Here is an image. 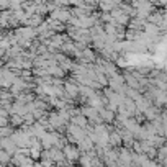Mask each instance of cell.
Wrapping results in <instances>:
<instances>
[{
    "mask_svg": "<svg viewBox=\"0 0 167 167\" xmlns=\"http://www.w3.org/2000/svg\"><path fill=\"white\" fill-rule=\"evenodd\" d=\"M67 131H69V138H72L77 144H79L80 141H84L87 136V133L84 131V128L77 126V124H69V126H67Z\"/></svg>",
    "mask_w": 167,
    "mask_h": 167,
    "instance_id": "cell-1",
    "label": "cell"
},
{
    "mask_svg": "<svg viewBox=\"0 0 167 167\" xmlns=\"http://www.w3.org/2000/svg\"><path fill=\"white\" fill-rule=\"evenodd\" d=\"M118 156H120V164H121L123 167H129L131 165V162L134 161V154H131L128 149H120V153H118Z\"/></svg>",
    "mask_w": 167,
    "mask_h": 167,
    "instance_id": "cell-2",
    "label": "cell"
},
{
    "mask_svg": "<svg viewBox=\"0 0 167 167\" xmlns=\"http://www.w3.org/2000/svg\"><path fill=\"white\" fill-rule=\"evenodd\" d=\"M51 18H54L56 22L59 23H66V22H71V13L66 12V10H53V13H51Z\"/></svg>",
    "mask_w": 167,
    "mask_h": 167,
    "instance_id": "cell-3",
    "label": "cell"
},
{
    "mask_svg": "<svg viewBox=\"0 0 167 167\" xmlns=\"http://www.w3.org/2000/svg\"><path fill=\"white\" fill-rule=\"evenodd\" d=\"M0 144H2V151H7L10 156H13V154L18 151V149H17L18 146L13 143L12 138H2V143H0Z\"/></svg>",
    "mask_w": 167,
    "mask_h": 167,
    "instance_id": "cell-4",
    "label": "cell"
},
{
    "mask_svg": "<svg viewBox=\"0 0 167 167\" xmlns=\"http://www.w3.org/2000/svg\"><path fill=\"white\" fill-rule=\"evenodd\" d=\"M82 115H84V116H87V118H90V120H95V121H98V123L102 121L100 112L95 110V108H92V107H84L82 108Z\"/></svg>",
    "mask_w": 167,
    "mask_h": 167,
    "instance_id": "cell-5",
    "label": "cell"
},
{
    "mask_svg": "<svg viewBox=\"0 0 167 167\" xmlns=\"http://www.w3.org/2000/svg\"><path fill=\"white\" fill-rule=\"evenodd\" d=\"M62 153L69 161H75L79 159V148H74V146H64Z\"/></svg>",
    "mask_w": 167,
    "mask_h": 167,
    "instance_id": "cell-6",
    "label": "cell"
},
{
    "mask_svg": "<svg viewBox=\"0 0 167 167\" xmlns=\"http://www.w3.org/2000/svg\"><path fill=\"white\" fill-rule=\"evenodd\" d=\"M64 90H66V95H67V97H72V98H74L77 93L80 92V87H77V85H74V84H71V82H66V84H64Z\"/></svg>",
    "mask_w": 167,
    "mask_h": 167,
    "instance_id": "cell-7",
    "label": "cell"
},
{
    "mask_svg": "<svg viewBox=\"0 0 167 167\" xmlns=\"http://www.w3.org/2000/svg\"><path fill=\"white\" fill-rule=\"evenodd\" d=\"M77 148H79V151H84V153H90V151H93V141L85 138L84 141H80Z\"/></svg>",
    "mask_w": 167,
    "mask_h": 167,
    "instance_id": "cell-8",
    "label": "cell"
},
{
    "mask_svg": "<svg viewBox=\"0 0 167 167\" xmlns=\"http://www.w3.org/2000/svg\"><path fill=\"white\" fill-rule=\"evenodd\" d=\"M49 153H51V161H53V162H62V159L66 157L64 153H62V151H59L57 148H53Z\"/></svg>",
    "mask_w": 167,
    "mask_h": 167,
    "instance_id": "cell-9",
    "label": "cell"
},
{
    "mask_svg": "<svg viewBox=\"0 0 167 167\" xmlns=\"http://www.w3.org/2000/svg\"><path fill=\"white\" fill-rule=\"evenodd\" d=\"M72 124H77L80 128H85L87 126V118L84 115H79V116H74L72 118Z\"/></svg>",
    "mask_w": 167,
    "mask_h": 167,
    "instance_id": "cell-10",
    "label": "cell"
},
{
    "mask_svg": "<svg viewBox=\"0 0 167 167\" xmlns=\"http://www.w3.org/2000/svg\"><path fill=\"white\" fill-rule=\"evenodd\" d=\"M100 118H102L105 123H112L113 118H115V115H113V112H110V110H102V112H100Z\"/></svg>",
    "mask_w": 167,
    "mask_h": 167,
    "instance_id": "cell-11",
    "label": "cell"
},
{
    "mask_svg": "<svg viewBox=\"0 0 167 167\" xmlns=\"http://www.w3.org/2000/svg\"><path fill=\"white\" fill-rule=\"evenodd\" d=\"M123 143V138H121V134H120V133H112L110 134V144L112 146H120V144H121Z\"/></svg>",
    "mask_w": 167,
    "mask_h": 167,
    "instance_id": "cell-12",
    "label": "cell"
},
{
    "mask_svg": "<svg viewBox=\"0 0 167 167\" xmlns=\"http://www.w3.org/2000/svg\"><path fill=\"white\" fill-rule=\"evenodd\" d=\"M48 72H49V74H53V75H59V77L64 75V69H62L61 66H53V67H49Z\"/></svg>",
    "mask_w": 167,
    "mask_h": 167,
    "instance_id": "cell-13",
    "label": "cell"
},
{
    "mask_svg": "<svg viewBox=\"0 0 167 167\" xmlns=\"http://www.w3.org/2000/svg\"><path fill=\"white\" fill-rule=\"evenodd\" d=\"M157 31H159V28L156 26V25H153V23H148V25H146V35H148V36L157 35Z\"/></svg>",
    "mask_w": 167,
    "mask_h": 167,
    "instance_id": "cell-14",
    "label": "cell"
},
{
    "mask_svg": "<svg viewBox=\"0 0 167 167\" xmlns=\"http://www.w3.org/2000/svg\"><path fill=\"white\" fill-rule=\"evenodd\" d=\"M10 123L17 126V124L25 123V118H23V116H20V115H12V118H10Z\"/></svg>",
    "mask_w": 167,
    "mask_h": 167,
    "instance_id": "cell-15",
    "label": "cell"
},
{
    "mask_svg": "<svg viewBox=\"0 0 167 167\" xmlns=\"http://www.w3.org/2000/svg\"><path fill=\"white\" fill-rule=\"evenodd\" d=\"M144 116L146 118H149V120H154L156 121V118H157V112H156V108H148L144 113Z\"/></svg>",
    "mask_w": 167,
    "mask_h": 167,
    "instance_id": "cell-16",
    "label": "cell"
},
{
    "mask_svg": "<svg viewBox=\"0 0 167 167\" xmlns=\"http://www.w3.org/2000/svg\"><path fill=\"white\" fill-rule=\"evenodd\" d=\"M39 23H41V17H39V15H35L33 18H31V20H28V22H26V25H30L31 28H33V26H36V25H39Z\"/></svg>",
    "mask_w": 167,
    "mask_h": 167,
    "instance_id": "cell-17",
    "label": "cell"
},
{
    "mask_svg": "<svg viewBox=\"0 0 167 167\" xmlns=\"http://www.w3.org/2000/svg\"><path fill=\"white\" fill-rule=\"evenodd\" d=\"M148 20H149V22L153 23V25H156V23H161V22H162L164 17H161V15H151Z\"/></svg>",
    "mask_w": 167,
    "mask_h": 167,
    "instance_id": "cell-18",
    "label": "cell"
},
{
    "mask_svg": "<svg viewBox=\"0 0 167 167\" xmlns=\"http://www.w3.org/2000/svg\"><path fill=\"white\" fill-rule=\"evenodd\" d=\"M41 154H43V153H41V151L39 149H35V148H31V159H33V161H38L39 157H41Z\"/></svg>",
    "mask_w": 167,
    "mask_h": 167,
    "instance_id": "cell-19",
    "label": "cell"
},
{
    "mask_svg": "<svg viewBox=\"0 0 167 167\" xmlns=\"http://www.w3.org/2000/svg\"><path fill=\"white\" fill-rule=\"evenodd\" d=\"M82 56L85 57V59H88V61H93V53L90 49H84L82 51Z\"/></svg>",
    "mask_w": 167,
    "mask_h": 167,
    "instance_id": "cell-20",
    "label": "cell"
},
{
    "mask_svg": "<svg viewBox=\"0 0 167 167\" xmlns=\"http://www.w3.org/2000/svg\"><path fill=\"white\" fill-rule=\"evenodd\" d=\"M0 157H2V162H3V164H8V162H10V154L7 153V151H2Z\"/></svg>",
    "mask_w": 167,
    "mask_h": 167,
    "instance_id": "cell-21",
    "label": "cell"
},
{
    "mask_svg": "<svg viewBox=\"0 0 167 167\" xmlns=\"http://www.w3.org/2000/svg\"><path fill=\"white\" fill-rule=\"evenodd\" d=\"M126 82L129 84V87H133V88H134V87H138V82L134 80V77H131V75H128V77H126Z\"/></svg>",
    "mask_w": 167,
    "mask_h": 167,
    "instance_id": "cell-22",
    "label": "cell"
},
{
    "mask_svg": "<svg viewBox=\"0 0 167 167\" xmlns=\"http://www.w3.org/2000/svg\"><path fill=\"white\" fill-rule=\"evenodd\" d=\"M23 118H25V123H26V124H31V123L35 121V116H33L31 113H28L26 116H23Z\"/></svg>",
    "mask_w": 167,
    "mask_h": 167,
    "instance_id": "cell-23",
    "label": "cell"
},
{
    "mask_svg": "<svg viewBox=\"0 0 167 167\" xmlns=\"http://www.w3.org/2000/svg\"><path fill=\"white\" fill-rule=\"evenodd\" d=\"M8 133H10V129H8L7 126H3V128H2V136H3V138H8Z\"/></svg>",
    "mask_w": 167,
    "mask_h": 167,
    "instance_id": "cell-24",
    "label": "cell"
},
{
    "mask_svg": "<svg viewBox=\"0 0 167 167\" xmlns=\"http://www.w3.org/2000/svg\"><path fill=\"white\" fill-rule=\"evenodd\" d=\"M10 44H12V43H10L8 39H3V41H2V49H7Z\"/></svg>",
    "mask_w": 167,
    "mask_h": 167,
    "instance_id": "cell-25",
    "label": "cell"
},
{
    "mask_svg": "<svg viewBox=\"0 0 167 167\" xmlns=\"http://www.w3.org/2000/svg\"><path fill=\"white\" fill-rule=\"evenodd\" d=\"M164 71H165V72H167V61H165V62H164Z\"/></svg>",
    "mask_w": 167,
    "mask_h": 167,
    "instance_id": "cell-26",
    "label": "cell"
},
{
    "mask_svg": "<svg viewBox=\"0 0 167 167\" xmlns=\"http://www.w3.org/2000/svg\"><path fill=\"white\" fill-rule=\"evenodd\" d=\"M164 43H165V44H167V35H165V36H164Z\"/></svg>",
    "mask_w": 167,
    "mask_h": 167,
    "instance_id": "cell-27",
    "label": "cell"
}]
</instances>
